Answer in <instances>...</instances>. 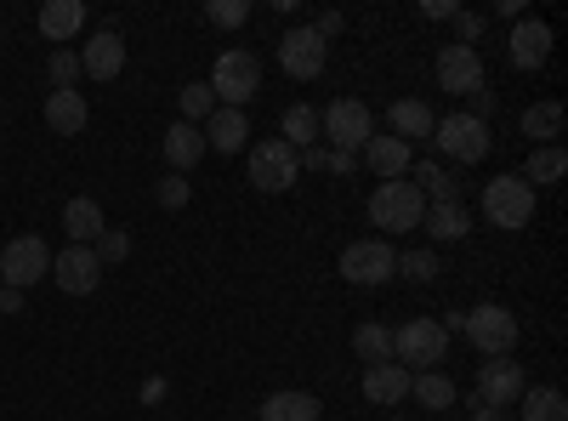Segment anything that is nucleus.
I'll return each instance as SVG.
<instances>
[{
    "instance_id": "nucleus-4",
    "label": "nucleus",
    "mask_w": 568,
    "mask_h": 421,
    "mask_svg": "<svg viewBox=\"0 0 568 421\" xmlns=\"http://www.w3.org/2000/svg\"><path fill=\"white\" fill-rule=\"evenodd\" d=\"M460 337L478 348L484 359H511V348H517V313L500 308V302H484V308H471L460 319Z\"/></svg>"
},
{
    "instance_id": "nucleus-31",
    "label": "nucleus",
    "mask_w": 568,
    "mask_h": 421,
    "mask_svg": "<svg viewBox=\"0 0 568 421\" xmlns=\"http://www.w3.org/2000/svg\"><path fill=\"white\" fill-rule=\"evenodd\" d=\"M562 103H529V114H524V137H535V149H546L551 137H562Z\"/></svg>"
},
{
    "instance_id": "nucleus-20",
    "label": "nucleus",
    "mask_w": 568,
    "mask_h": 421,
    "mask_svg": "<svg viewBox=\"0 0 568 421\" xmlns=\"http://www.w3.org/2000/svg\"><path fill=\"white\" fill-rule=\"evenodd\" d=\"M165 160H171L176 177H182V171H194V166L205 160V131H200V126H187V120H171V131H165Z\"/></svg>"
},
{
    "instance_id": "nucleus-22",
    "label": "nucleus",
    "mask_w": 568,
    "mask_h": 421,
    "mask_svg": "<svg viewBox=\"0 0 568 421\" xmlns=\"http://www.w3.org/2000/svg\"><path fill=\"white\" fill-rule=\"evenodd\" d=\"M364 399H369V404H398V399H409V370H404V364H364Z\"/></svg>"
},
{
    "instance_id": "nucleus-45",
    "label": "nucleus",
    "mask_w": 568,
    "mask_h": 421,
    "mask_svg": "<svg viewBox=\"0 0 568 421\" xmlns=\"http://www.w3.org/2000/svg\"><path fill=\"white\" fill-rule=\"evenodd\" d=\"M471 421H511L506 410H489L484 399H471Z\"/></svg>"
},
{
    "instance_id": "nucleus-7",
    "label": "nucleus",
    "mask_w": 568,
    "mask_h": 421,
    "mask_svg": "<svg viewBox=\"0 0 568 421\" xmlns=\"http://www.w3.org/2000/svg\"><path fill=\"white\" fill-rule=\"evenodd\" d=\"M433 143H438V154L455 160V166H478V160H489V120L444 114V120L433 126Z\"/></svg>"
},
{
    "instance_id": "nucleus-16",
    "label": "nucleus",
    "mask_w": 568,
    "mask_h": 421,
    "mask_svg": "<svg viewBox=\"0 0 568 421\" xmlns=\"http://www.w3.org/2000/svg\"><path fill=\"white\" fill-rule=\"evenodd\" d=\"M506 52H511L517 69H540V63L551 58V23H540V18H517Z\"/></svg>"
},
{
    "instance_id": "nucleus-9",
    "label": "nucleus",
    "mask_w": 568,
    "mask_h": 421,
    "mask_svg": "<svg viewBox=\"0 0 568 421\" xmlns=\"http://www.w3.org/2000/svg\"><path fill=\"white\" fill-rule=\"evenodd\" d=\"M393 273H398V251L387 240H353L342 251V279H347V285L375 291V285H387Z\"/></svg>"
},
{
    "instance_id": "nucleus-6",
    "label": "nucleus",
    "mask_w": 568,
    "mask_h": 421,
    "mask_svg": "<svg viewBox=\"0 0 568 421\" xmlns=\"http://www.w3.org/2000/svg\"><path fill=\"white\" fill-rule=\"evenodd\" d=\"M484 217H489V228H506V233L529 228V222H535V189H529L524 177H495V182H484Z\"/></svg>"
},
{
    "instance_id": "nucleus-5",
    "label": "nucleus",
    "mask_w": 568,
    "mask_h": 421,
    "mask_svg": "<svg viewBox=\"0 0 568 421\" xmlns=\"http://www.w3.org/2000/svg\"><path fill=\"white\" fill-rule=\"evenodd\" d=\"M318 137H324L336 154H358L369 137H375V114H369L358 98H336V103L318 114Z\"/></svg>"
},
{
    "instance_id": "nucleus-42",
    "label": "nucleus",
    "mask_w": 568,
    "mask_h": 421,
    "mask_svg": "<svg viewBox=\"0 0 568 421\" xmlns=\"http://www.w3.org/2000/svg\"><path fill=\"white\" fill-rule=\"evenodd\" d=\"M296 160H302L307 171H324V160H329V149H324V143H313V149H302Z\"/></svg>"
},
{
    "instance_id": "nucleus-29",
    "label": "nucleus",
    "mask_w": 568,
    "mask_h": 421,
    "mask_svg": "<svg viewBox=\"0 0 568 421\" xmlns=\"http://www.w3.org/2000/svg\"><path fill=\"white\" fill-rule=\"evenodd\" d=\"M278 131H284V143H291L296 154L313 149V143H324V137H318V109H307V103H291V109H284Z\"/></svg>"
},
{
    "instance_id": "nucleus-23",
    "label": "nucleus",
    "mask_w": 568,
    "mask_h": 421,
    "mask_svg": "<svg viewBox=\"0 0 568 421\" xmlns=\"http://www.w3.org/2000/svg\"><path fill=\"white\" fill-rule=\"evenodd\" d=\"M85 120H91V103L80 98V91H52V98H45V126H52L58 137H80Z\"/></svg>"
},
{
    "instance_id": "nucleus-8",
    "label": "nucleus",
    "mask_w": 568,
    "mask_h": 421,
    "mask_svg": "<svg viewBox=\"0 0 568 421\" xmlns=\"http://www.w3.org/2000/svg\"><path fill=\"white\" fill-rule=\"evenodd\" d=\"M52 273V251H45L40 233H18V240L0 251V285H12V291H34L40 279Z\"/></svg>"
},
{
    "instance_id": "nucleus-34",
    "label": "nucleus",
    "mask_w": 568,
    "mask_h": 421,
    "mask_svg": "<svg viewBox=\"0 0 568 421\" xmlns=\"http://www.w3.org/2000/svg\"><path fill=\"white\" fill-rule=\"evenodd\" d=\"M176 103H182V120H187V126H200V120L216 114V98H211V86H205V80L182 86V91H176Z\"/></svg>"
},
{
    "instance_id": "nucleus-28",
    "label": "nucleus",
    "mask_w": 568,
    "mask_h": 421,
    "mask_svg": "<svg viewBox=\"0 0 568 421\" xmlns=\"http://www.w3.org/2000/svg\"><path fill=\"white\" fill-rule=\"evenodd\" d=\"M517 421H568V399L557 388H524V399H517Z\"/></svg>"
},
{
    "instance_id": "nucleus-27",
    "label": "nucleus",
    "mask_w": 568,
    "mask_h": 421,
    "mask_svg": "<svg viewBox=\"0 0 568 421\" xmlns=\"http://www.w3.org/2000/svg\"><path fill=\"white\" fill-rule=\"evenodd\" d=\"M409 171H415V189H420L426 200H433V206H449V200H460V182H455V177H449L438 160H415Z\"/></svg>"
},
{
    "instance_id": "nucleus-17",
    "label": "nucleus",
    "mask_w": 568,
    "mask_h": 421,
    "mask_svg": "<svg viewBox=\"0 0 568 421\" xmlns=\"http://www.w3.org/2000/svg\"><path fill=\"white\" fill-rule=\"evenodd\" d=\"M358 154H364V166H369L375 177H382V182H398V177L415 166V154H409L404 137H369V143H364Z\"/></svg>"
},
{
    "instance_id": "nucleus-2",
    "label": "nucleus",
    "mask_w": 568,
    "mask_h": 421,
    "mask_svg": "<svg viewBox=\"0 0 568 421\" xmlns=\"http://www.w3.org/2000/svg\"><path fill=\"white\" fill-rule=\"evenodd\" d=\"M444 353H449V337L438 319H409L393 331V364H404L409 377L415 370H444Z\"/></svg>"
},
{
    "instance_id": "nucleus-36",
    "label": "nucleus",
    "mask_w": 568,
    "mask_h": 421,
    "mask_svg": "<svg viewBox=\"0 0 568 421\" xmlns=\"http://www.w3.org/2000/svg\"><path fill=\"white\" fill-rule=\"evenodd\" d=\"M45 80H52V91H74V80H80V52L58 46V52H52V63H45Z\"/></svg>"
},
{
    "instance_id": "nucleus-10",
    "label": "nucleus",
    "mask_w": 568,
    "mask_h": 421,
    "mask_svg": "<svg viewBox=\"0 0 568 421\" xmlns=\"http://www.w3.org/2000/svg\"><path fill=\"white\" fill-rule=\"evenodd\" d=\"M296 177H302V160H296V149L284 143V137H267V143L251 149V182H256L262 194L296 189Z\"/></svg>"
},
{
    "instance_id": "nucleus-21",
    "label": "nucleus",
    "mask_w": 568,
    "mask_h": 421,
    "mask_svg": "<svg viewBox=\"0 0 568 421\" xmlns=\"http://www.w3.org/2000/svg\"><path fill=\"white\" fill-rule=\"evenodd\" d=\"M63 228H69V245H98L109 222H103V206H98V200L80 194V200L63 206Z\"/></svg>"
},
{
    "instance_id": "nucleus-3",
    "label": "nucleus",
    "mask_w": 568,
    "mask_h": 421,
    "mask_svg": "<svg viewBox=\"0 0 568 421\" xmlns=\"http://www.w3.org/2000/svg\"><path fill=\"white\" fill-rule=\"evenodd\" d=\"M426 217V194L415 189V182H375V194H369V222L382 228V233H409L420 228Z\"/></svg>"
},
{
    "instance_id": "nucleus-33",
    "label": "nucleus",
    "mask_w": 568,
    "mask_h": 421,
    "mask_svg": "<svg viewBox=\"0 0 568 421\" xmlns=\"http://www.w3.org/2000/svg\"><path fill=\"white\" fill-rule=\"evenodd\" d=\"M562 171H568V154H562L557 143H546V149H535V154H529L524 182H529V189H546V182H562Z\"/></svg>"
},
{
    "instance_id": "nucleus-12",
    "label": "nucleus",
    "mask_w": 568,
    "mask_h": 421,
    "mask_svg": "<svg viewBox=\"0 0 568 421\" xmlns=\"http://www.w3.org/2000/svg\"><path fill=\"white\" fill-rule=\"evenodd\" d=\"M524 388H529V377H524L517 359H484L478 364V399L489 410H511L517 399H524Z\"/></svg>"
},
{
    "instance_id": "nucleus-39",
    "label": "nucleus",
    "mask_w": 568,
    "mask_h": 421,
    "mask_svg": "<svg viewBox=\"0 0 568 421\" xmlns=\"http://www.w3.org/2000/svg\"><path fill=\"white\" fill-rule=\"evenodd\" d=\"M187 194H194V189H187V182H182L176 171H171V177L160 182V189H154V200H160L165 211H182V206H187Z\"/></svg>"
},
{
    "instance_id": "nucleus-13",
    "label": "nucleus",
    "mask_w": 568,
    "mask_h": 421,
    "mask_svg": "<svg viewBox=\"0 0 568 421\" xmlns=\"http://www.w3.org/2000/svg\"><path fill=\"white\" fill-rule=\"evenodd\" d=\"M329 63V46L313 34V29H291L278 40V69L291 74V80H318Z\"/></svg>"
},
{
    "instance_id": "nucleus-44",
    "label": "nucleus",
    "mask_w": 568,
    "mask_h": 421,
    "mask_svg": "<svg viewBox=\"0 0 568 421\" xmlns=\"http://www.w3.org/2000/svg\"><path fill=\"white\" fill-rule=\"evenodd\" d=\"M171 388H165V377H149V382H142V404H160Z\"/></svg>"
},
{
    "instance_id": "nucleus-35",
    "label": "nucleus",
    "mask_w": 568,
    "mask_h": 421,
    "mask_svg": "<svg viewBox=\"0 0 568 421\" xmlns=\"http://www.w3.org/2000/svg\"><path fill=\"white\" fill-rule=\"evenodd\" d=\"M398 273L409 279V285H433V279H438V257L433 251H398Z\"/></svg>"
},
{
    "instance_id": "nucleus-14",
    "label": "nucleus",
    "mask_w": 568,
    "mask_h": 421,
    "mask_svg": "<svg viewBox=\"0 0 568 421\" xmlns=\"http://www.w3.org/2000/svg\"><path fill=\"white\" fill-rule=\"evenodd\" d=\"M52 279H58L69 297H91V291L103 285V262H98V251H91V245H69V251L52 257Z\"/></svg>"
},
{
    "instance_id": "nucleus-26",
    "label": "nucleus",
    "mask_w": 568,
    "mask_h": 421,
    "mask_svg": "<svg viewBox=\"0 0 568 421\" xmlns=\"http://www.w3.org/2000/svg\"><path fill=\"white\" fill-rule=\"evenodd\" d=\"M262 421H318V399L313 393H296V388L267 393L262 399Z\"/></svg>"
},
{
    "instance_id": "nucleus-24",
    "label": "nucleus",
    "mask_w": 568,
    "mask_h": 421,
    "mask_svg": "<svg viewBox=\"0 0 568 421\" xmlns=\"http://www.w3.org/2000/svg\"><path fill=\"white\" fill-rule=\"evenodd\" d=\"M420 228L433 233L438 245H455V240H466V233H471V211H466L460 200H449V206H426Z\"/></svg>"
},
{
    "instance_id": "nucleus-41",
    "label": "nucleus",
    "mask_w": 568,
    "mask_h": 421,
    "mask_svg": "<svg viewBox=\"0 0 568 421\" xmlns=\"http://www.w3.org/2000/svg\"><path fill=\"white\" fill-rule=\"evenodd\" d=\"M307 29H313V34H318V40H324V46H329V40H336V34H342V29H347V18H342V12H318V18H313V23H307Z\"/></svg>"
},
{
    "instance_id": "nucleus-18",
    "label": "nucleus",
    "mask_w": 568,
    "mask_h": 421,
    "mask_svg": "<svg viewBox=\"0 0 568 421\" xmlns=\"http://www.w3.org/2000/svg\"><path fill=\"white\" fill-rule=\"evenodd\" d=\"M34 23H40V34L52 40V46L80 40V29H85V0H45Z\"/></svg>"
},
{
    "instance_id": "nucleus-43",
    "label": "nucleus",
    "mask_w": 568,
    "mask_h": 421,
    "mask_svg": "<svg viewBox=\"0 0 568 421\" xmlns=\"http://www.w3.org/2000/svg\"><path fill=\"white\" fill-rule=\"evenodd\" d=\"M353 160H358V154H336V149H329L324 171H336V177H353Z\"/></svg>"
},
{
    "instance_id": "nucleus-15",
    "label": "nucleus",
    "mask_w": 568,
    "mask_h": 421,
    "mask_svg": "<svg viewBox=\"0 0 568 421\" xmlns=\"http://www.w3.org/2000/svg\"><path fill=\"white\" fill-rule=\"evenodd\" d=\"M80 69H85L91 80H114V74L125 69V40H120L114 29H98V34L80 46Z\"/></svg>"
},
{
    "instance_id": "nucleus-11",
    "label": "nucleus",
    "mask_w": 568,
    "mask_h": 421,
    "mask_svg": "<svg viewBox=\"0 0 568 421\" xmlns=\"http://www.w3.org/2000/svg\"><path fill=\"white\" fill-rule=\"evenodd\" d=\"M438 86L455 91V98H471V91H484L489 74H484V58H478V46H444L438 52Z\"/></svg>"
},
{
    "instance_id": "nucleus-19",
    "label": "nucleus",
    "mask_w": 568,
    "mask_h": 421,
    "mask_svg": "<svg viewBox=\"0 0 568 421\" xmlns=\"http://www.w3.org/2000/svg\"><path fill=\"white\" fill-rule=\"evenodd\" d=\"M245 143H251V120H245V109H216L211 126H205V149H216V154H240Z\"/></svg>"
},
{
    "instance_id": "nucleus-47",
    "label": "nucleus",
    "mask_w": 568,
    "mask_h": 421,
    "mask_svg": "<svg viewBox=\"0 0 568 421\" xmlns=\"http://www.w3.org/2000/svg\"><path fill=\"white\" fill-rule=\"evenodd\" d=\"M23 308V291H12V285H0V313H18Z\"/></svg>"
},
{
    "instance_id": "nucleus-1",
    "label": "nucleus",
    "mask_w": 568,
    "mask_h": 421,
    "mask_svg": "<svg viewBox=\"0 0 568 421\" xmlns=\"http://www.w3.org/2000/svg\"><path fill=\"white\" fill-rule=\"evenodd\" d=\"M205 86H211V98H216L222 109H245L256 91H262V58L245 52V46H227Z\"/></svg>"
},
{
    "instance_id": "nucleus-48",
    "label": "nucleus",
    "mask_w": 568,
    "mask_h": 421,
    "mask_svg": "<svg viewBox=\"0 0 568 421\" xmlns=\"http://www.w3.org/2000/svg\"><path fill=\"white\" fill-rule=\"evenodd\" d=\"M393 421H398V415H393Z\"/></svg>"
},
{
    "instance_id": "nucleus-38",
    "label": "nucleus",
    "mask_w": 568,
    "mask_h": 421,
    "mask_svg": "<svg viewBox=\"0 0 568 421\" xmlns=\"http://www.w3.org/2000/svg\"><path fill=\"white\" fill-rule=\"evenodd\" d=\"M91 251H98L103 268H109V262H125V257H131V233H125V228H103V240L91 245Z\"/></svg>"
},
{
    "instance_id": "nucleus-30",
    "label": "nucleus",
    "mask_w": 568,
    "mask_h": 421,
    "mask_svg": "<svg viewBox=\"0 0 568 421\" xmlns=\"http://www.w3.org/2000/svg\"><path fill=\"white\" fill-rule=\"evenodd\" d=\"M409 399H420L426 410H449V404H455L449 370H415V377H409Z\"/></svg>"
},
{
    "instance_id": "nucleus-32",
    "label": "nucleus",
    "mask_w": 568,
    "mask_h": 421,
    "mask_svg": "<svg viewBox=\"0 0 568 421\" xmlns=\"http://www.w3.org/2000/svg\"><path fill=\"white\" fill-rule=\"evenodd\" d=\"M353 353L364 364H393V331H387V324H358V331H353Z\"/></svg>"
},
{
    "instance_id": "nucleus-46",
    "label": "nucleus",
    "mask_w": 568,
    "mask_h": 421,
    "mask_svg": "<svg viewBox=\"0 0 568 421\" xmlns=\"http://www.w3.org/2000/svg\"><path fill=\"white\" fill-rule=\"evenodd\" d=\"M420 12H426V18H455L460 7H455V0H426V7H420Z\"/></svg>"
},
{
    "instance_id": "nucleus-40",
    "label": "nucleus",
    "mask_w": 568,
    "mask_h": 421,
    "mask_svg": "<svg viewBox=\"0 0 568 421\" xmlns=\"http://www.w3.org/2000/svg\"><path fill=\"white\" fill-rule=\"evenodd\" d=\"M484 29H489V18H484V12H455V34H460V46H471Z\"/></svg>"
},
{
    "instance_id": "nucleus-37",
    "label": "nucleus",
    "mask_w": 568,
    "mask_h": 421,
    "mask_svg": "<svg viewBox=\"0 0 568 421\" xmlns=\"http://www.w3.org/2000/svg\"><path fill=\"white\" fill-rule=\"evenodd\" d=\"M251 18V0H211L205 7V23H216V29H240Z\"/></svg>"
},
{
    "instance_id": "nucleus-25",
    "label": "nucleus",
    "mask_w": 568,
    "mask_h": 421,
    "mask_svg": "<svg viewBox=\"0 0 568 421\" xmlns=\"http://www.w3.org/2000/svg\"><path fill=\"white\" fill-rule=\"evenodd\" d=\"M393 137H404V143H415V137H426L433 143V126H438V114H433V103H420V98H404V103H393Z\"/></svg>"
}]
</instances>
